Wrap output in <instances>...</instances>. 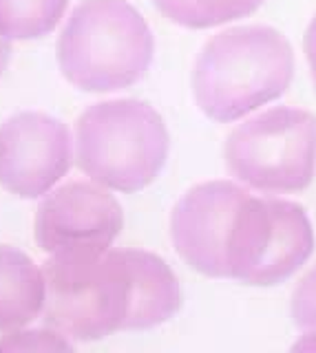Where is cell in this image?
Returning a JSON list of instances; mask_svg holds the SVG:
<instances>
[{
  "mask_svg": "<svg viewBox=\"0 0 316 353\" xmlns=\"http://www.w3.org/2000/svg\"><path fill=\"white\" fill-rule=\"evenodd\" d=\"M292 77L294 51L281 31L233 27L204 44L192 69V93L206 117L230 124L279 99Z\"/></svg>",
  "mask_w": 316,
  "mask_h": 353,
  "instance_id": "obj_1",
  "label": "cell"
},
{
  "mask_svg": "<svg viewBox=\"0 0 316 353\" xmlns=\"http://www.w3.org/2000/svg\"><path fill=\"white\" fill-rule=\"evenodd\" d=\"M161 16L186 29H210L253 16L266 0H152Z\"/></svg>",
  "mask_w": 316,
  "mask_h": 353,
  "instance_id": "obj_11",
  "label": "cell"
},
{
  "mask_svg": "<svg viewBox=\"0 0 316 353\" xmlns=\"http://www.w3.org/2000/svg\"><path fill=\"white\" fill-rule=\"evenodd\" d=\"M314 254V230L305 208L279 196L248 194L230 236V279L250 287H275Z\"/></svg>",
  "mask_w": 316,
  "mask_h": 353,
  "instance_id": "obj_6",
  "label": "cell"
},
{
  "mask_svg": "<svg viewBox=\"0 0 316 353\" xmlns=\"http://www.w3.org/2000/svg\"><path fill=\"white\" fill-rule=\"evenodd\" d=\"M69 0H0V33L7 40H36L51 33Z\"/></svg>",
  "mask_w": 316,
  "mask_h": 353,
  "instance_id": "obj_12",
  "label": "cell"
},
{
  "mask_svg": "<svg viewBox=\"0 0 316 353\" xmlns=\"http://www.w3.org/2000/svg\"><path fill=\"white\" fill-rule=\"evenodd\" d=\"M224 159L233 176L259 192H301L316 172V115L294 106L259 113L228 135Z\"/></svg>",
  "mask_w": 316,
  "mask_h": 353,
  "instance_id": "obj_5",
  "label": "cell"
},
{
  "mask_svg": "<svg viewBox=\"0 0 316 353\" xmlns=\"http://www.w3.org/2000/svg\"><path fill=\"white\" fill-rule=\"evenodd\" d=\"M303 49H305V58H308V64H310L312 82H314V86H316V16L312 18L308 31H305Z\"/></svg>",
  "mask_w": 316,
  "mask_h": 353,
  "instance_id": "obj_15",
  "label": "cell"
},
{
  "mask_svg": "<svg viewBox=\"0 0 316 353\" xmlns=\"http://www.w3.org/2000/svg\"><path fill=\"white\" fill-rule=\"evenodd\" d=\"M9 55H12V47H9L7 38L0 33V75H3V71L7 69L9 64Z\"/></svg>",
  "mask_w": 316,
  "mask_h": 353,
  "instance_id": "obj_16",
  "label": "cell"
},
{
  "mask_svg": "<svg viewBox=\"0 0 316 353\" xmlns=\"http://www.w3.org/2000/svg\"><path fill=\"white\" fill-rule=\"evenodd\" d=\"M45 305V276L23 250L0 245V334L34 323Z\"/></svg>",
  "mask_w": 316,
  "mask_h": 353,
  "instance_id": "obj_10",
  "label": "cell"
},
{
  "mask_svg": "<svg viewBox=\"0 0 316 353\" xmlns=\"http://www.w3.org/2000/svg\"><path fill=\"white\" fill-rule=\"evenodd\" d=\"M292 323L305 334H316V268L299 281L290 303Z\"/></svg>",
  "mask_w": 316,
  "mask_h": 353,
  "instance_id": "obj_13",
  "label": "cell"
},
{
  "mask_svg": "<svg viewBox=\"0 0 316 353\" xmlns=\"http://www.w3.org/2000/svg\"><path fill=\"white\" fill-rule=\"evenodd\" d=\"M71 132L60 119L25 110L0 124V185L20 199L47 194L71 168Z\"/></svg>",
  "mask_w": 316,
  "mask_h": 353,
  "instance_id": "obj_9",
  "label": "cell"
},
{
  "mask_svg": "<svg viewBox=\"0 0 316 353\" xmlns=\"http://www.w3.org/2000/svg\"><path fill=\"white\" fill-rule=\"evenodd\" d=\"M75 157L84 174L117 192L144 190L164 168L170 135L164 119L141 99L93 104L75 124Z\"/></svg>",
  "mask_w": 316,
  "mask_h": 353,
  "instance_id": "obj_3",
  "label": "cell"
},
{
  "mask_svg": "<svg viewBox=\"0 0 316 353\" xmlns=\"http://www.w3.org/2000/svg\"><path fill=\"white\" fill-rule=\"evenodd\" d=\"M250 192L235 181L192 185L170 212V239L184 263L208 279H230V236Z\"/></svg>",
  "mask_w": 316,
  "mask_h": 353,
  "instance_id": "obj_8",
  "label": "cell"
},
{
  "mask_svg": "<svg viewBox=\"0 0 316 353\" xmlns=\"http://www.w3.org/2000/svg\"><path fill=\"white\" fill-rule=\"evenodd\" d=\"M124 225L122 205L89 181H71L49 192L36 212V243L51 256H97L111 248Z\"/></svg>",
  "mask_w": 316,
  "mask_h": 353,
  "instance_id": "obj_7",
  "label": "cell"
},
{
  "mask_svg": "<svg viewBox=\"0 0 316 353\" xmlns=\"http://www.w3.org/2000/svg\"><path fill=\"white\" fill-rule=\"evenodd\" d=\"M155 53L148 22L126 0H84L58 38V64L86 93L128 88L146 75Z\"/></svg>",
  "mask_w": 316,
  "mask_h": 353,
  "instance_id": "obj_2",
  "label": "cell"
},
{
  "mask_svg": "<svg viewBox=\"0 0 316 353\" xmlns=\"http://www.w3.org/2000/svg\"><path fill=\"white\" fill-rule=\"evenodd\" d=\"M42 276V316L53 331L82 342L128 331L133 279L126 250H108L97 256H51Z\"/></svg>",
  "mask_w": 316,
  "mask_h": 353,
  "instance_id": "obj_4",
  "label": "cell"
},
{
  "mask_svg": "<svg viewBox=\"0 0 316 353\" xmlns=\"http://www.w3.org/2000/svg\"><path fill=\"white\" fill-rule=\"evenodd\" d=\"M0 349H71V342L62 338V334L53 331H23V334H9L0 340Z\"/></svg>",
  "mask_w": 316,
  "mask_h": 353,
  "instance_id": "obj_14",
  "label": "cell"
}]
</instances>
